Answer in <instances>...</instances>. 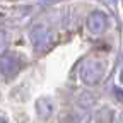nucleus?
I'll list each match as a JSON object with an SVG mask.
<instances>
[{
	"instance_id": "6",
	"label": "nucleus",
	"mask_w": 123,
	"mask_h": 123,
	"mask_svg": "<svg viewBox=\"0 0 123 123\" xmlns=\"http://www.w3.org/2000/svg\"><path fill=\"white\" fill-rule=\"evenodd\" d=\"M91 123H113V111L110 108H101L92 115Z\"/></svg>"
},
{
	"instance_id": "3",
	"label": "nucleus",
	"mask_w": 123,
	"mask_h": 123,
	"mask_svg": "<svg viewBox=\"0 0 123 123\" xmlns=\"http://www.w3.org/2000/svg\"><path fill=\"white\" fill-rule=\"evenodd\" d=\"M0 72L5 79H14L21 72V60L14 53H4L0 55Z\"/></svg>"
},
{
	"instance_id": "1",
	"label": "nucleus",
	"mask_w": 123,
	"mask_h": 123,
	"mask_svg": "<svg viewBox=\"0 0 123 123\" xmlns=\"http://www.w3.org/2000/svg\"><path fill=\"white\" fill-rule=\"evenodd\" d=\"M80 80L87 86H96L104 75V63L98 58H86L79 67Z\"/></svg>"
},
{
	"instance_id": "9",
	"label": "nucleus",
	"mask_w": 123,
	"mask_h": 123,
	"mask_svg": "<svg viewBox=\"0 0 123 123\" xmlns=\"http://www.w3.org/2000/svg\"><path fill=\"white\" fill-rule=\"evenodd\" d=\"M118 123H123V116H121V118H120V120H118Z\"/></svg>"
},
{
	"instance_id": "5",
	"label": "nucleus",
	"mask_w": 123,
	"mask_h": 123,
	"mask_svg": "<svg viewBox=\"0 0 123 123\" xmlns=\"http://www.w3.org/2000/svg\"><path fill=\"white\" fill-rule=\"evenodd\" d=\"M36 113H38V116L43 118V120L51 118L53 113H55V103H53V99H50V98H41V99H38V101H36Z\"/></svg>"
},
{
	"instance_id": "4",
	"label": "nucleus",
	"mask_w": 123,
	"mask_h": 123,
	"mask_svg": "<svg viewBox=\"0 0 123 123\" xmlns=\"http://www.w3.org/2000/svg\"><path fill=\"white\" fill-rule=\"evenodd\" d=\"M86 26L89 29V33L91 34H101L106 31V26H108V17H106V14L96 10V12H91L89 14V17L86 21Z\"/></svg>"
},
{
	"instance_id": "7",
	"label": "nucleus",
	"mask_w": 123,
	"mask_h": 123,
	"mask_svg": "<svg viewBox=\"0 0 123 123\" xmlns=\"http://www.w3.org/2000/svg\"><path fill=\"white\" fill-rule=\"evenodd\" d=\"M7 43H9V38H7V33L0 29V55L4 53V50L7 48Z\"/></svg>"
},
{
	"instance_id": "2",
	"label": "nucleus",
	"mask_w": 123,
	"mask_h": 123,
	"mask_svg": "<svg viewBox=\"0 0 123 123\" xmlns=\"http://www.w3.org/2000/svg\"><path fill=\"white\" fill-rule=\"evenodd\" d=\"M31 43L36 51H46L53 43V33L46 24H36L31 29Z\"/></svg>"
},
{
	"instance_id": "8",
	"label": "nucleus",
	"mask_w": 123,
	"mask_h": 123,
	"mask_svg": "<svg viewBox=\"0 0 123 123\" xmlns=\"http://www.w3.org/2000/svg\"><path fill=\"white\" fill-rule=\"evenodd\" d=\"M0 123H7V121H5V120H4L2 116H0Z\"/></svg>"
}]
</instances>
